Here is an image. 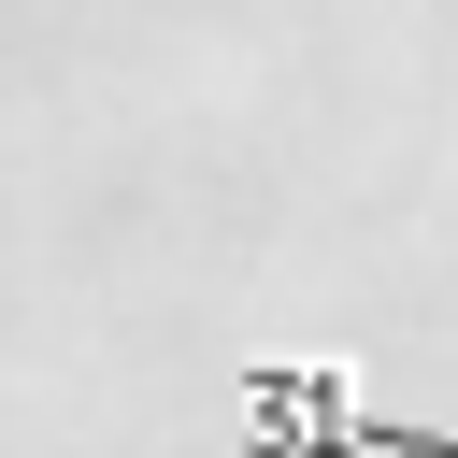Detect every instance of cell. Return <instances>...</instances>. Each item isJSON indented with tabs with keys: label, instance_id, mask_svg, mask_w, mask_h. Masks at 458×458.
I'll return each instance as SVG.
<instances>
[{
	"label": "cell",
	"instance_id": "1",
	"mask_svg": "<svg viewBox=\"0 0 458 458\" xmlns=\"http://www.w3.org/2000/svg\"><path fill=\"white\" fill-rule=\"evenodd\" d=\"M243 458H458V429L358 401L344 358H258L243 372Z\"/></svg>",
	"mask_w": 458,
	"mask_h": 458
}]
</instances>
